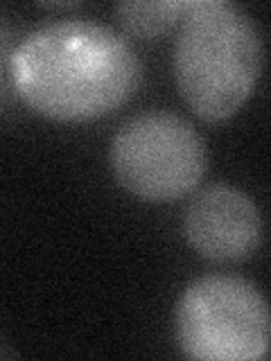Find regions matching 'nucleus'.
<instances>
[{
  "label": "nucleus",
  "instance_id": "obj_6",
  "mask_svg": "<svg viewBox=\"0 0 271 361\" xmlns=\"http://www.w3.org/2000/svg\"><path fill=\"white\" fill-rule=\"evenodd\" d=\"M188 9V0H156V3H120L116 14L124 32L138 39H156L179 25Z\"/></svg>",
  "mask_w": 271,
  "mask_h": 361
},
{
  "label": "nucleus",
  "instance_id": "obj_2",
  "mask_svg": "<svg viewBox=\"0 0 271 361\" xmlns=\"http://www.w3.org/2000/svg\"><path fill=\"white\" fill-rule=\"evenodd\" d=\"M174 79L186 104L206 122L235 116L263 71L258 23L226 0H195L179 23Z\"/></svg>",
  "mask_w": 271,
  "mask_h": 361
},
{
  "label": "nucleus",
  "instance_id": "obj_1",
  "mask_svg": "<svg viewBox=\"0 0 271 361\" xmlns=\"http://www.w3.org/2000/svg\"><path fill=\"white\" fill-rule=\"evenodd\" d=\"M129 41L95 20H54L9 52L16 95L56 122H88L113 113L140 84Z\"/></svg>",
  "mask_w": 271,
  "mask_h": 361
},
{
  "label": "nucleus",
  "instance_id": "obj_5",
  "mask_svg": "<svg viewBox=\"0 0 271 361\" xmlns=\"http://www.w3.org/2000/svg\"><path fill=\"white\" fill-rule=\"evenodd\" d=\"M183 233L188 244L210 262H242L263 242V217L242 190L210 185L190 201Z\"/></svg>",
  "mask_w": 271,
  "mask_h": 361
},
{
  "label": "nucleus",
  "instance_id": "obj_7",
  "mask_svg": "<svg viewBox=\"0 0 271 361\" xmlns=\"http://www.w3.org/2000/svg\"><path fill=\"white\" fill-rule=\"evenodd\" d=\"M3 52H5V37H0V73H3ZM0 93H3V75H0Z\"/></svg>",
  "mask_w": 271,
  "mask_h": 361
},
{
  "label": "nucleus",
  "instance_id": "obj_3",
  "mask_svg": "<svg viewBox=\"0 0 271 361\" xmlns=\"http://www.w3.org/2000/svg\"><path fill=\"white\" fill-rule=\"evenodd\" d=\"M174 330L181 350L199 361H255L269 353V305L253 282L203 276L176 302Z\"/></svg>",
  "mask_w": 271,
  "mask_h": 361
},
{
  "label": "nucleus",
  "instance_id": "obj_8",
  "mask_svg": "<svg viewBox=\"0 0 271 361\" xmlns=\"http://www.w3.org/2000/svg\"><path fill=\"white\" fill-rule=\"evenodd\" d=\"M50 9H73V7H79V3H52V5H45Z\"/></svg>",
  "mask_w": 271,
  "mask_h": 361
},
{
  "label": "nucleus",
  "instance_id": "obj_4",
  "mask_svg": "<svg viewBox=\"0 0 271 361\" xmlns=\"http://www.w3.org/2000/svg\"><path fill=\"white\" fill-rule=\"evenodd\" d=\"M111 167L133 197L167 203L199 188L208 169V152L186 118L145 111L118 129L111 142Z\"/></svg>",
  "mask_w": 271,
  "mask_h": 361
}]
</instances>
